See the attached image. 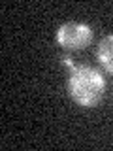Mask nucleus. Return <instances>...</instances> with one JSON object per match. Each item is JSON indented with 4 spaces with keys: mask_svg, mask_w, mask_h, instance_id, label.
<instances>
[{
    "mask_svg": "<svg viewBox=\"0 0 113 151\" xmlns=\"http://www.w3.org/2000/svg\"><path fill=\"white\" fill-rule=\"evenodd\" d=\"M68 93L79 106L94 108L104 98L106 79L92 66H72L68 78Z\"/></svg>",
    "mask_w": 113,
    "mask_h": 151,
    "instance_id": "1",
    "label": "nucleus"
},
{
    "mask_svg": "<svg viewBox=\"0 0 113 151\" xmlns=\"http://www.w3.org/2000/svg\"><path fill=\"white\" fill-rule=\"evenodd\" d=\"M56 42L68 51L85 49L92 42V28L87 23H77V21L64 23L56 30Z\"/></svg>",
    "mask_w": 113,
    "mask_h": 151,
    "instance_id": "2",
    "label": "nucleus"
},
{
    "mask_svg": "<svg viewBox=\"0 0 113 151\" xmlns=\"http://www.w3.org/2000/svg\"><path fill=\"white\" fill-rule=\"evenodd\" d=\"M96 57H98V60H100L102 68L106 70V72L113 74V34L106 36L100 44H98Z\"/></svg>",
    "mask_w": 113,
    "mask_h": 151,
    "instance_id": "3",
    "label": "nucleus"
}]
</instances>
